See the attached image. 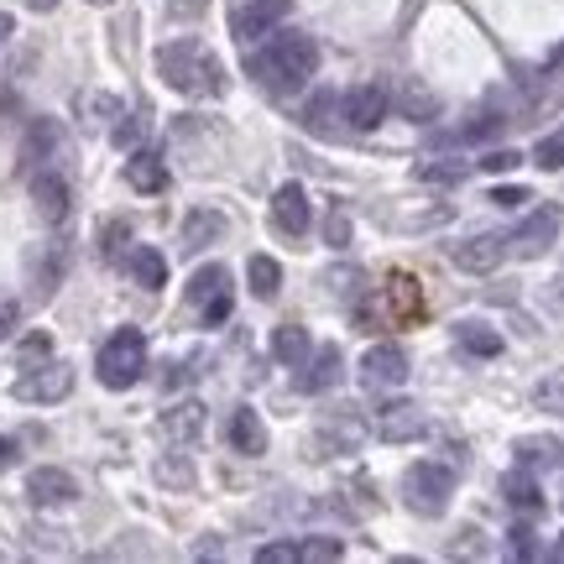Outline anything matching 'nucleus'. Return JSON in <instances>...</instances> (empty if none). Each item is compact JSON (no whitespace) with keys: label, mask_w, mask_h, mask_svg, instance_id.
<instances>
[{"label":"nucleus","mask_w":564,"mask_h":564,"mask_svg":"<svg viewBox=\"0 0 564 564\" xmlns=\"http://www.w3.org/2000/svg\"><path fill=\"white\" fill-rule=\"evenodd\" d=\"M246 68L272 95H299L303 84L314 79V68H319V42L303 37V32H272L267 47H257L246 58Z\"/></svg>","instance_id":"nucleus-1"},{"label":"nucleus","mask_w":564,"mask_h":564,"mask_svg":"<svg viewBox=\"0 0 564 564\" xmlns=\"http://www.w3.org/2000/svg\"><path fill=\"white\" fill-rule=\"evenodd\" d=\"M158 74L167 89H178L188 100H220L225 95V63L204 47L199 37H178L158 47Z\"/></svg>","instance_id":"nucleus-2"},{"label":"nucleus","mask_w":564,"mask_h":564,"mask_svg":"<svg viewBox=\"0 0 564 564\" xmlns=\"http://www.w3.org/2000/svg\"><path fill=\"white\" fill-rule=\"evenodd\" d=\"M141 371H147V335L126 324V329H116V335L100 345V356H95V377H100L110 392H126V387L141 382Z\"/></svg>","instance_id":"nucleus-3"},{"label":"nucleus","mask_w":564,"mask_h":564,"mask_svg":"<svg viewBox=\"0 0 564 564\" xmlns=\"http://www.w3.org/2000/svg\"><path fill=\"white\" fill-rule=\"evenodd\" d=\"M455 497V476L444 470L440 460H413L403 470V507L419 512V518H440Z\"/></svg>","instance_id":"nucleus-4"},{"label":"nucleus","mask_w":564,"mask_h":564,"mask_svg":"<svg viewBox=\"0 0 564 564\" xmlns=\"http://www.w3.org/2000/svg\"><path fill=\"white\" fill-rule=\"evenodd\" d=\"M387 110H392V89L377 79H366L340 95V121L350 126V131H377V126L387 121Z\"/></svg>","instance_id":"nucleus-5"},{"label":"nucleus","mask_w":564,"mask_h":564,"mask_svg":"<svg viewBox=\"0 0 564 564\" xmlns=\"http://www.w3.org/2000/svg\"><path fill=\"white\" fill-rule=\"evenodd\" d=\"M68 392H74V371H68L63 361L26 366V377H17V387H11L17 403H58V398H68Z\"/></svg>","instance_id":"nucleus-6"},{"label":"nucleus","mask_w":564,"mask_h":564,"mask_svg":"<svg viewBox=\"0 0 564 564\" xmlns=\"http://www.w3.org/2000/svg\"><path fill=\"white\" fill-rule=\"evenodd\" d=\"M554 241H560V204H539V209H528V220L507 236V251H518V257H544Z\"/></svg>","instance_id":"nucleus-7"},{"label":"nucleus","mask_w":564,"mask_h":564,"mask_svg":"<svg viewBox=\"0 0 564 564\" xmlns=\"http://www.w3.org/2000/svg\"><path fill=\"white\" fill-rule=\"evenodd\" d=\"M288 11H293V0H241V6L230 11V32H236L241 42L272 37Z\"/></svg>","instance_id":"nucleus-8"},{"label":"nucleus","mask_w":564,"mask_h":564,"mask_svg":"<svg viewBox=\"0 0 564 564\" xmlns=\"http://www.w3.org/2000/svg\"><path fill=\"white\" fill-rule=\"evenodd\" d=\"M502 257H507V236H497V230H481V236H465L460 246H449V262L460 267V272H470V278L497 272Z\"/></svg>","instance_id":"nucleus-9"},{"label":"nucleus","mask_w":564,"mask_h":564,"mask_svg":"<svg viewBox=\"0 0 564 564\" xmlns=\"http://www.w3.org/2000/svg\"><path fill=\"white\" fill-rule=\"evenodd\" d=\"M423 429H429V419L419 403H387L377 408V423H371V434L382 444H413L423 440Z\"/></svg>","instance_id":"nucleus-10"},{"label":"nucleus","mask_w":564,"mask_h":564,"mask_svg":"<svg viewBox=\"0 0 564 564\" xmlns=\"http://www.w3.org/2000/svg\"><path fill=\"white\" fill-rule=\"evenodd\" d=\"M26 502L32 507H68L79 502V481L58 470V465H37L32 476H26Z\"/></svg>","instance_id":"nucleus-11"},{"label":"nucleus","mask_w":564,"mask_h":564,"mask_svg":"<svg viewBox=\"0 0 564 564\" xmlns=\"http://www.w3.org/2000/svg\"><path fill=\"white\" fill-rule=\"evenodd\" d=\"M403 382H408L403 345H371L361 356V387H403Z\"/></svg>","instance_id":"nucleus-12"},{"label":"nucleus","mask_w":564,"mask_h":564,"mask_svg":"<svg viewBox=\"0 0 564 564\" xmlns=\"http://www.w3.org/2000/svg\"><path fill=\"white\" fill-rule=\"evenodd\" d=\"M308 371H303V392H335L345 382V350L335 340L319 345V350H308Z\"/></svg>","instance_id":"nucleus-13"},{"label":"nucleus","mask_w":564,"mask_h":564,"mask_svg":"<svg viewBox=\"0 0 564 564\" xmlns=\"http://www.w3.org/2000/svg\"><path fill=\"white\" fill-rule=\"evenodd\" d=\"M225 440L236 455H267V429H262V413L257 408H236L225 419Z\"/></svg>","instance_id":"nucleus-14"},{"label":"nucleus","mask_w":564,"mask_h":564,"mask_svg":"<svg viewBox=\"0 0 564 564\" xmlns=\"http://www.w3.org/2000/svg\"><path fill=\"white\" fill-rule=\"evenodd\" d=\"M272 225H278L282 236H303L308 230V194H303L299 183H282L278 194H272Z\"/></svg>","instance_id":"nucleus-15"},{"label":"nucleus","mask_w":564,"mask_h":564,"mask_svg":"<svg viewBox=\"0 0 564 564\" xmlns=\"http://www.w3.org/2000/svg\"><path fill=\"white\" fill-rule=\"evenodd\" d=\"M32 204H37L42 220L58 225L63 215H68V178H58L53 167H37V173H32Z\"/></svg>","instance_id":"nucleus-16"},{"label":"nucleus","mask_w":564,"mask_h":564,"mask_svg":"<svg viewBox=\"0 0 564 564\" xmlns=\"http://www.w3.org/2000/svg\"><path fill=\"white\" fill-rule=\"evenodd\" d=\"M63 147V131L53 121H32L26 141H21V173H37L42 162H53V152Z\"/></svg>","instance_id":"nucleus-17"},{"label":"nucleus","mask_w":564,"mask_h":564,"mask_svg":"<svg viewBox=\"0 0 564 564\" xmlns=\"http://www.w3.org/2000/svg\"><path fill=\"white\" fill-rule=\"evenodd\" d=\"M512 455H518L523 470H554V465L564 460V444L554 440V434H528V440L512 444Z\"/></svg>","instance_id":"nucleus-18"},{"label":"nucleus","mask_w":564,"mask_h":564,"mask_svg":"<svg viewBox=\"0 0 564 564\" xmlns=\"http://www.w3.org/2000/svg\"><path fill=\"white\" fill-rule=\"evenodd\" d=\"M502 497H507L512 512H528V518H533V512H544V491H539V481L528 476L523 465H518L512 476H502Z\"/></svg>","instance_id":"nucleus-19"},{"label":"nucleus","mask_w":564,"mask_h":564,"mask_svg":"<svg viewBox=\"0 0 564 564\" xmlns=\"http://www.w3.org/2000/svg\"><path fill=\"white\" fill-rule=\"evenodd\" d=\"M126 183H131L137 194H162V188H167V167H162V158H152V152H131Z\"/></svg>","instance_id":"nucleus-20"},{"label":"nucleus","mask_w":564,"mask_h":564,"mask_svg":"<svg viewBox=\"0 0 564 564\" xmlns=\"http://www.w3.org/2000/svg\"><path fill=\"white\" fill-rule=\"evenodd\" d=\"M308 350H314V340H308L303 324H278V329H272V356H278L282 366H303Z\"/></svg>","instance_id":"nucleus-21"},{"label":"nucleus","mask_w":564,"mask_h":564,"mask_svg":"<svg viewBox=\"0 0 564 564\" xmlns=\"http://www.w3.org/2000/svg\"><path fill=\"white\" fill-rule=\"evenodd\" d=\"M455 345H460L465 356H502V335L491 329V324H476V319H465V324H455Z\"/></svg>","instance_id":"nucleus-22"},{"label":"nucleus","mask_w":564,"mask_h":564,"mask_svg":"<svg viewBox=\"0 0 564 564\" xmlns=\"http://www.w3.org/2000/svg\"><path fill=\"white\" fill-rule=\"evenodd\" d=\"M126 267H131L137 288H147V293H158L162 282H167V262H162V251H152V246H131Z\"/></svg>","instance_id":"nucleus-23"},{"label":"nucleus","mask_w":564,"mask_h":564,"mask_svg":"<svg viewBox=\"0 0 564 564\" xmlns=\"http://www.w3.org/2000/svg\"><path fill=\"white\" fill-rule=\"evenodd\" d=\"M199 429H204V403H178L162 413V434H167V440L188 444V440H199Z\"/></svg>","instance_id":"nucleus-24"},{"label":"nucleus","mask_w":564,"mask_h":564,"mask_svg":"<svg viewBox=\"0 0 564 564\" xmlns=\"http://www.w3.org/2000/svg\"><path fill=\"white\" fill-rule=\"evenodd\" d=\"M335 121H340V95H335V89H319V95L308 100V110H303V126L335 137Z\"/></svg>","instance_id":"nucleus-25"},{"label":"nucleus","mask_w":564,"mask_h":564,"mask_svg":"<svg viewBox=\"0 0 564 564\" xmlns=\"http://www.w3.org/2000/svg\"><path fill=\"white\" fill-rule=\"evenodd\" d=\"M220 230H225V220L215 215V209H194V215L183 220V246H188V251H199V246H209Z\"/></svg>","instance_id":"nucleus-26"},{"label":"nucleus","mask_w":564,"mask_h":564,"mask_svg":"<svg viewBox=\"0 0 564 564\" xmlns=\"http://www.w3.org/2000/svg\"><path fill=\"white\" fill-rule=\"evenodd\" d=\"M398 105H403V116H413V121H434L440 116V100L423 89L419 79H403V89H398Z\"/></svg>","instance_id":"nucleus-27"},{"label":"nucleus","mask_w":564,"mask_h":564,"mask_svg":"<svg viewBox=\"0 0 564 564\" xmlns=\"http://www.w3.org/2000/svg\"><path fill=\"white\" fill-rule=\"evenodd\" d=\"M225 267L220 262H209V267H199V272H194V278H188V303H194V308H204V303L215 299V293H225Z\"/></svg>","instance_id":"nucleus-28"},{"label":"nucleus","mask_w":564,"mask_h":564,"mask_svg":"<svg viewBox=\"0 0 564 564\" xmlns=\"http://www.w3.org/2000/svg\"><path fill=\"white\" fill-rule=\"evenodd\" d=\"M246 282H251L257 299H272L282 288V267L272 262V257H251V262H246Z\"/></svg>","instance_id":"nucleus-29"},{"label":"nucleus","mask_w":564,"mask_h":564,"mask_svg":"<svg viewBox=\"0 0 564 564\" xmlns=\"http://www.w3.org/2000/svg\"><path fill=\"white\" fill-rule=\"evenodd\" d=\"M533 408H539V413H560L564 419V371H544V377L533 382Z\"/></svg>","instance_id":"nucleus-30"},{"label":"nucleus","mask_w":564,"mask_h":564,"mask_svg":"<svg viewBox=\"0 0 564 564\" xmlns=\"http://www.w3.org/2000/svg\"><path fill=\"white\" fill-rule=\"evenodd\" d=\"M533 162H539L544 173H560L564 167V131H549V137L533 147Z\"/></svg>","instance_id":"nucleus-31"},{"label":"nucleus","mask_w":564,"mask_h":564,"mask_svg":"<svg viewBox=\"0 0 564 564\" xmlns=\"http://www.w3.org/2000/svg\"><path fill=\"white\" fill-rule=\"evenodd\" d=\"M387 299H392V308H408V314H413V308H419V282H413V278H392V282H387Z\"/></svg>","instance_id":"nucleus-32"},{"label":"nucleus","mask_w":564,"mask_h":564,"mask_svg":"<svg viewBox=\"0 0 564 564\" xmlns=\"http://www.w3.org/2000/svg\"><path fill=\"white\" fill-rule=\"evenodd\" d=\"M465 173H470L465 162H429V167H423V178L429 183H460Z\"/></svg>","instance_id":"nucleus-33"},{"label":"nucleus","mask_w":564,"mask_h":564,"mask_svg":"<svg viewBox=\"0 0 564 564\" xmlns=\"http://www.w3.org/2000/svg\"><path fill=\"white\" fill-rule=\"evenodd\" d=\"M53 356V340L47 335H26L21 340V366H37V361H47Z\"/></svg>","instance_id":"nucleus-34"},{"label":"nucleus","mask_w":564,"mask_h":564,"mask_svg":"<svg viewBox=\"0 0 564 564\" xmlns=\"http://www.w3.org/2000/svg\"><path fill=\"white\" fill-rule=\"evenodd\" d=\"M345 549L340 539H314V544H299V560H340Z\"/></svg>","instance_id":"nucleus-35"},{"label":"nucleus","mask_w":564,"mask_h":564,"mask_svg":"<svg viewBox=\"0 0 564 564\" xmlns=\"http://www.w3.org/2000/svg\"><path fill=\"white\" fill-rule=\"evenodd\" d=\"M533 539H539V533H533V528H512V554H518V560H533V554H539V544H533Z\"/></svg>","instance_id":"nucleus-36"},{"label":"nucleus","mask_w":564,"mask_h":564,"mask_svg":"<svg viewBox=\"0 0 564 564\" xmlns=\"http://www.w3.org/2000/svg\"><path fill=\"white\" fill-rule=\"evenodd\" d=\"M518 152H486L481 162H476V167H486V173H512V167H518Z\"/></svg>","instance_id":"nucleus-37"},{"label":"nucleus","mask_w":564,"mask_h":564,"mask_svg":"<svg viewBox=\"0 0 564 564\" xmlns=\"http://www.w3.org/2000/svg\"><path fill=\"white\" fill-rule=\"evenodd\" d=\"M491 204H502V209H518V204H533V194H528V188H518V183H507V188H497V194H491Z\"/></svg>","instance_id":"nucleus-38"},{"label":"nucleus","mask_w":564,"mask_h":564,"mask_svg":"<svg viewBox=\"0 0 564 564\" xmlns=\"http://www.w3.org/2000/svg\"><path fill=\"white\" fill-rule=\"evenodd\" d=\"M204 11H209V0H173V6H167V17H173V21L204 17Z\"/></svg>","instance_id":"nucleus-39"},{"label":"nucleus","mask_w":564,"mask_h":564,"mask_svg":"<svg viewBox=\"0 0 564 564\" xmlns=\"http://www.w3.org/2000/svg\"><path fill=\"white\" fill-rule=\"evenodd\" d=\"M230 314V293H215V299L204 303V324H220Z\"/></svg>","instance_id":"nucleus-40"},{"label":"nucleus","mask_w":564,"mask_h":564,"mask_svg":"<svg viewBox=\"0 0 564 564\" xmlns=\"http://www.w3.org/2000/svg\"><path fill=\"white\" fill-rule=\"evenodd\" d=\"M17 319H21V308H17V299H0V340L17 329Z\"/></svg>","instance_id":"nucleus-41"},{"label":"nucleus","mask_w":564,"mask_h":564,"mask_svg":"<svg viewBox=\"0 0 564 564\" xmlns=\"http://www.w3.org/2000/svg\"><path fill=\"white\" fill-rule=\"evenodd\" d=\"M257 560H262V564H272V560H299V544H267V549H257Z\"/></svg>","instance_id":"nucleus-42"},{"label":"nucleus","mask_w":564,"mask_h":564,"mask_svg":"<svg viewBox=\"0 0 564 564\" xmlns=\"http://www.w3.org/2000/svg\"><path fill=\"white\" fill-rule=\"evenodd\" d=\"M141 137V121H137V116H126V110H121V126H116V141H121V147H131V141H137Z\"/></svg>","instance_id":"nucleus-43"},{"label":"nucleus","mask_w":564,"mask_h":564,"mask_svg":"<svg viewBox=\"0 0 564 564\" xmlns=\"http://www.w3.org/2000/svg\"><path fill=\"white\" fill-rule=\"evenodd\" d=\"M121 241H126V225H110V230H105V257H116Z\"/></svg>","instance_id":"nucleus-44"},{"label":"nucleus","mask_w":564,"mask_h":564,"mask_svg":"<svg viewBox=\"0 0 564 564\" xmlns=\"http://www.w3.org/2000/svg\"><path fill=\"white\" fill-rule=\"evenodd\" d=\"M11 460H17V444H11V440H6V434H0V470H6V465H11Z\"/></svg>","instance_id":"nucleus-45"},{"label":"nucleus","mask_w":564,"mask_h":564,"mask_svg":"<svg viewBox=\"0 0 564 564\" xmlns=\"http://www.w3.org/2000/svg\"><path fill=\"white\" fill-rule=\"evenodd\" d=\"M11 32H17V21H11L6 11H0V47H6V37H11Z\"/></svg>","instance_id":"nucleus-46"},{"label":"nucleus","mask_w":564,"mask_h":564,"mask_svg":"<svg viewBox=\"0 0 564 564\" xmlns=\"http://www.w3.org/2000/svg\"><path fill=\"white\" fill-rule=\"evenodd\" d=\"M26 6H32V11H53L58 0H26Z\"/></svg>","instance_id":"nucleus-47"},{"label":"nucleus","mask_w":564,"mask_h":564,"mask_svg":"<svg viewBox=\"0 0 564 564\" xmlns=\"http://www.w3.org/2000/svg\"><path fill=\"white\" fill-rule=\"evenodd\" d=\"M549 560H564V539H560V544H554V549H549Z\"/></svg>","instance_id":"nucleus-48"},{"label":"nucleus","mask_w":564,"mask_h":564,"mask_svg":"<svg viewBox=\"0 0 564 564\" xmlns=\"http://www.w3.org/2000/svg\"><path fill=\"white\" fill-rule=\"evenodd\" d=\"M95 6H110V0H95Z\"/></svg>","instance_id":"nucleus-49"}]
</instances>
